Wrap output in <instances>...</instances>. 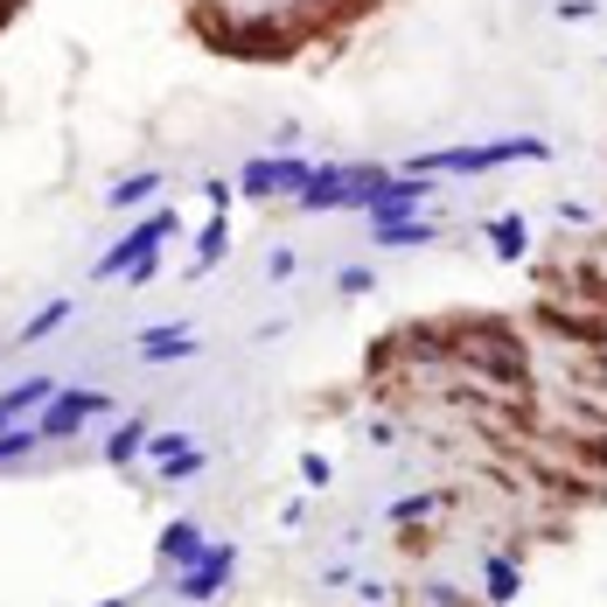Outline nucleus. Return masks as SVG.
I'll return each mask as SVG.
<instances>
[{"mask_svg": "<svg viewBox=\"0 0 607 607\" xmlns=\"http://www.w3.org/2000/svg\"><path fill=\"white\" fill-rule=\"evenodd\" d=\"M503 161H552V140H482V147H440V154H420L412 175H482V168H503Z\"/></svg>", "mask_w": 607, "mask_h": 607, "instance_id": "obj_1", "label": "nucleus"}, {"mask_svg": "<svg viewBox=\"0 0 607 607\" xmlns=\"http://www.w3.org/2000/svg\"><path fill=\"white\" fill-rule=\"evenodd\" d=\"M377 182H385V168H314L294 203L300 210H364Z\"/></svg>", "mask_w": 607, "mask_h": 607, "instance_id": "obj_2", "label": "nucleus"}, {"mask_svg": "<svg viewBox=\"0 0 607 607\" xmlns=\"http://www.w3.org/2000/svg\"><path fill=\"white\" fill-rule=\"evenodd\" d=\"M175 231H182V217H175V210H147V217L133 224V231H126L119 244H112V252H105L99 265H91V279H119V273H133V265L154 252V244H168Z\"/></svg>", "mask_w": 607, "mask_h": 607, "instance_id": "obj_3", "label": "nucleus"}, {"mask_svg": "<svg viewBox=\"0 0 607 607\" xmlns=\"http://www.w3.org/2000/svg\"><path fill=\"white\" fill-rule=\"evenodd\" d=\"M231 565H238V545H203V559L175 573V600H188V607L217 600V594H224V580H231Z\"/></svg>", "mask_w": 607, "mask_h": 607, "instance_id": "obj_4", "label": "nucleus"}, {"mask_svg": "<svg viewBox=\"0 0 607 607\" xmlns=\"http://www.w3.org/2000/svg\"><path fill=\"white\" fill-rule=\"evenodd\" d=\"M99 412H112V391H56L43 405V440H78L84 420H99Z\"/></svg>", "mask_w": 607, "mask_h": 607, "instance_id": "obj_5", "label": "nucleus"}, {"mask_svg": "<svg viewBox=\"0 0 607 607\" xmlns=\"http://www.w3.org/2000/svg\"><path fill=\"white\" fill-rule=\"evenodd\" d=\"M426 196H433V182H426V175H385V182L370 188L364 217H370V224H398V217H412V210H420Z\"/></svg>", "mask_w": 607, "mask_h": 607, "instance_id": "obj_6", "label": "nucleus"}, {"mask_svg": "<svg viewBox=\"0 0 607 607\" xmlns=\"http://www.w3.org/2000/svg\"><path fill=\"white\" fill-rule=\"evenodd\" d=\"M196 559H203V524L196 517H175V524L161 530V565H175V573H182V565H196Z\"/></svg>", "mask_w": 607, "mask_h": 607, "instance_id": "obj_7", "label": "nucleus"}, {"mask_svg": "<svg viewBox=\"0 0 607 607\" xmlns=\"http://www.w3.org/2000/svg\"><path fill=\"white\" fill-rule=\"evenodd\" d=\"M482 238H489V252H496L503 265H517V259L530 252V231H524V217H517V210L489 217V224H482Z\"/></svg>", "mask_w": 607, "mask_h": 607, "instance_id": "obj_8", "label": "nucleus"}, {"mask_svg": "<svg viewBox=\"0 0 607 607\" xmlns=\"http://www.w3.org/2000/svg\"><path fill=\"white\" fill-rule=\"evenodd\" d=\"M524 594V573H517V559H503V552H489L482 559V600H496V607H509Z\"/></svg>", "mask_w": 607, "mask_h": 607, "instance_id": "obj_9", "label": "nucleus"}, {"mask_svg": "<svg viewBox=\"0 0 607 607\" xmlns=\"http://www.w3.org/2000/svg\"><path fill=\"white\" fill-rule=\"evenodd\" d=\"M56 398V377H22L14 391H0V426H14L22 412H35V405H49Z\"/></svg>", "mask_w": 607, "mask_h": 607, "instance_id": "obj_10", "label": "nucleus"}, {"mask_svg": "<svg viewBox=\"0 0 607 607\" xmlns=\"http://www.w3.org/2000/svg\"><path fill=\"white\" fill-rule=\"evenodd\" d=\"M370 231H377V244H385V252H412V244H433V238H440V224L398 217V224H370Z\"/></svg>", "mask_w": 607, "mask_h": 607, "instance_id": "obj_11", "label": "nucleus"}, {"mask_svg": "<svg viewBox=\"0 0 607 607\" xmlns=\"http://www.w3.org/2000/svg\"><path fill=\"white\" fill-rule=\"evenodd\" d=\"M224 252H231V210H210V224L196 231V273H210Z\"/></svg>", "mask_w": 607, "mask_h": 607, "instance_id": "obj_12", "label": "nucleus"}, {"mask_svg": "<svg viewBox=\"0 0 607 607\" xmlns=\"http://www.w3.org/2000/svg\"><path fill=\"white\" fill-rule=\"evenodd\" d=\"M140 356H154V364H182V356H196V335H188V329H147Z\"/></svg>", "mask_w": 607, "mask_h": 607, "instance_id": "obj_13", "label": "nucleus"}, {"mask_svg": "<svg viewBox=\"0 0 607 607\" xmlns=\"http://www.w3.org/2000/svg\"><path fill=\"white\" fill-rule=\"evenodd\" d=\"M147 433H154V420H147V412H133V420H119V433L105 440V461H112V468H126L133 454L147 447Z\"/></svg>", "mask_w": 607, "mask_h": 607, "instance_id": "obj_14", "label": "nucleus"}, {"mask_svg": "<svg viewBox=\"0 0 607 607\" xmlns=\"http://www.w3.org/2000/svg\"><path fill=\"white\" fill-rule=\"evenodd\" d=\"M154 188H161V168H140V175L112 182V188H105V203H112V210H140V203L154 196Z\"/></svg>", "mask_w": 607, "mask_h": 607, "instance_id": "obj_15", "label": "nucleus"}, {"mask_svg": "<svg viewBox=\"0 0 607 607\" xmlns=\"http://www.w3.org/2000/svg\"><path fill=\"white\" fill-rule=\"evenodd\" d=\"M238 196H252V203H273L279 196V154H265V161H252L238 175Z\"/></svg>", "mask_w": 607, "mask_h": 607, "instance_id": "obj_16", "label": "nucleus"}, {"mask_svg": "<svg viewBox=\"0 0 607 607\" xmlns=\"http://www.w3.org/2000/svg\"><path fill=\"white\" fill-rule=\"evenodd\" d=\"M440 503H454V489H420V496L391 503V524H420V517H433Z\"/></svg>", "mask_w": 607, "mask_h": 607, "instance_id": "obj_17", "label": "nucleus"}, {"mask_svg": "<svg viewBox=\"0 0 607 607\" xmlns=\"http://www.w3.org/2000/svg\"><path fill=\"white\" fill-rule=\"evenodd\" d=\"M203 468H210V454H203V447H188V454H175V461H161V482H196Z\"/></svg>", "mask_w": 607, "mask_h": 607, "instance_id": "obj_18", "label": "nucleus"}, {"mask_svg": "<svg viewBox=\"0 0 607 607\" xmlns=\"http://www.w3.org/2000/svg\"><path fill=\"white\" fill-rule=\"evenodd\" d=\"M64 321H70V300H49V308H43V314H35L28 329H22V343H43V335H56Z\"/></svg>", "mask_w": 607, "mask_h": 607, "instance_id": "obj_19", "label": "nucleus"}, {"mask_svg": "<svg viewBox=\"0 0 607 607\" xmlns=\"http://www.w3.org/2000/svg\"><path fill=\"white\" fill-rule=\"evenodd\" d=\"M188 447H196V440H188L182 426H168V433H147L140 454H154V461H175V454H188Z\"/></svg>", "mask_w": 607, "mask_h": 607, "instance_id": "obj_20", "label": "nucleus"}, {"mask_svg": "<svg viewBox=\"0 0 607 607\" xmlns=\"http://www.w3.org/2000/svg\"><path fill=\"white\" fill-rule=\"evenodd\" d=\"M308 175H314V168H308V161H294V154H279V196H300V188H308Z\"/></svg>", "mask_w": 607, "mask_h": 607, "instance_id": "obj_21", "label": "nucleus"}, {"mask_svg": "<svg viewBox=\"0 0 607 607\" xmlns=\"http://www.w3.org/2000/svg\"><path fill=\"white\" fill-rule=\"evenodd\" d=\"M300 482H308V489H329V482H335V468L321 461V454H300Z\"/></svg>", "mask_w": 607, "mask_h": 607, "instance_id": "obj_22", "label": "nucleus"}, {"mask_svg": "<svg viewBox=\"0 0 607 607\" xmlns=\"http://www.w3.org/2000/svg\"><path fill=\"white\" fill-rule=\"evenodd\" d=\"M203 203H210V210H231V203H238V182L210 175V182H203Z\"/></svg>", "mask_w": 607, "mask_h": 607, "instance_id": "obj_23", "label": "nucleus"}, {"mask_svg": "<svg viewBox=\"0 0 607 607\" xmlns=\"http://www.w3.org/2000/svg\"><path fill=\"white\" fill-rule=\"evenodd\" d=\"M335 287H343V294H370V265H343V273H335Z\"/></svg>", "mask_w": 607, "mask_h": 607, "instance_id": "obj_24", "label": "nucleus"}, {"mask_svg": "<svg viewBox=\"0 0 607 607\" xmlns=\"http://www.w3.org/2000/svg\"><path fill=\"white\" fill-rule=\"evenodd\" d=\"M594 14H600L594 0H559V22H594Z\"/></svg>", "mask_w": 607, "mask_h": 607, "instance_id": "obj_25", "label": "nucleus"}, {"mask_svg": "<svg viewBox=\"0 0 607 607\" xmlns=\"http://www.w3.org/2000/svg\"><path fill=\"white\" fill-rule=\"evenodd\" d=\"M294 265H300V259L287 252V244H279V252H273V259H265V273H273V279H294Z\"/></svg>", "mask_w": 607, "mask_h": 607, "instance_id": "obj_26", "label": "nucleus"}, {"mask_svg": "<svg viewBox=\"0 0 607 607\" xmlns=\"http://www.w3.org/2000/svg\"><path fill=\"white\" fill-rule=\"evenodd\" d=\"M154 273H161V252H147V259H140V265H133V273H126V279H133V287H147V279H154Z\"/></svg>", "mask_w": 607, "mask_h": 607, "instance_id": "obj_27", "label": "nucleus"}, {"mask_svg": "<svg viewBox=\"0 0 607 607\" xmlns=\"http://www.w3.org/2000/svg\"><path fill=\"white\" fill-rule=\"evenodd\" d=\"M99 607H133V600H126V594H112V600H99Z\"/></svg>", "mask_w": 607, "mask_h": 607, "instance_id": "obj_28", "label": "nucleus"}, {"mask_svg": "<svg viewBox=\"0 0 607 607\" xmlns=\"http://www.w3.org/2000/svg\"><path fill=\"white\" fill-rule=\"evenodd\" d=\"M0 433H8V426H0Z\"/></svg>", "mask_w": 607, "mask_h": 607, "instance_id": "obj_29", "label": "nucleus"}]
</instances>
